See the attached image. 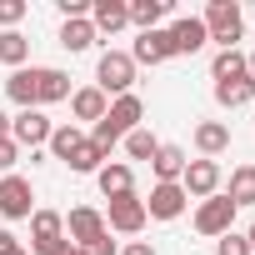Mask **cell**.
Returning <instances> with one entry per match:
<instances>
[{"instance_id":"cell-1","label":"cell","mask_w":255,"mask_h":255,"mask_svg":"<svg viewBox=\"0 0 255 255\" xmlns=\"http://www.w3.org/2000/svg\"><path fill=\"white\" fill-rule=\"evenodd\" d=\"M140 115H145V105H140V95L130 90V95H115L110 100V110L90 125V145H100L105 155L125 140V135H130V130H140Z\"/></svg>"},{"instance_id":"cell-2","label":"cell","mask_w":255,"mask_h":255,"mask_svg":"<svg viewBox=\"0 0 255 255\" xmlns=\"http://www.w3.org/2000/svg\"><path fill=\"white\" fill-rule=\"evenodd\" d=\"M130 85H135V60H130V50H105V55L95 60V90H100L105 100L130 95Z\"/></svg>"},{"instance_id":"cell-3","label":"cell","mask_w":255,"mask_h":255,"mask_svg":"<svg viewBox=\"0 0 255 255\" xmlns=\"http://www.w3.org/2000/svg\"><path fill=\"white\" fill-rule=\"evenodd\" d=\"M200 25H205L210 40H220V50H230V45L245 35V10H240V0H210L205 15H200Z\"/></svg>"},{"instance_id":"cell-4","label":"cell","mask_w":255,"mask_h":255,"mask_svg":"<svg viewBox=\"0 0 255 255\" xmlns=\"http://www.w3.org/2000/svg\"><path fill=\"white\" fill-rule=\"evenodd\" d=\"M145 200L130 190V195H115L110 200V210H105V230H115V235H140L145 230Z\"/></svg>"},{"instance_id":"cell-5","label":"cell","mask_w":255,"mask_h":255,"mask_svg":"<svg viewBox=\"0 0 255 255\" xmlns=\"http://www.w3.org/2000/svg\"><path fill=\"white\" fill-rule=\"evenodd\" d=\"M195 230L210 235V240L230 235V230H235V205H230V195H210V200H200V205H195Z\"/></svg>"},{"instance_id":"cell-6","label":"cell","mask_w":255,"mask_h":255,"mask_svg":"<svg viewBox=\"0 0 255 255\" xmlns=\"http://www.w3.org/2000/svg\"><path fill=\"white\" fill-rule=\"evenodd\" d=\"M0 215L5 220H30L35 215V190L25 175H5L0 180Z\"/></svg>"},{"instance_id":"cell-7","label":"cell","mask_w":255,"mask_h":255,"mask_svg":"<svg viewBox=\"0 0 255 255\" xmlns=\"http://www.w3.org/2000/svg\"><path fill=\"white\" fill-rule=\"evenodd\" d=\"M50 130H55V125L45 120V110H20V115H10V140H15L20 150H40V145L50 140Z\"/></svg>"},{"instance_id":"cell-8","label":"cell","mask_w":255,"mask_h":255,"mask_svg":"<svg viewBox=\"0 0 255 255\" xmlns=\"http://www.w3.org/2000/svg\"><path fill=\"white\" fill-rule=\"evenodd\" d=\"M180 190H185L190 200H210V195H220V160H190L185 175H180Z\"/></svg>"},{"instance_id":"cell-9","label":"cell","mask_w":255,"mask_h":255,"mask_svg":"<svg viewBox=\"0 0 255 255\" xmlns=\"http://www.w3.org/2000/svg\"><path fill=\"white\" fill-rule=\"evenodd\" d=\"M100 235H110L105 230V215L95 210V205H75L70 215H65V240L80 250V245H90V240H100Z\"/></svg>"},{"instance_id":"cell-10","label":"cell","mask_w":255,"mask_h":255,"mask_svg":"<svg viewBox=\"0 0 255 255\" xmlns=\"http://www.w3.org/2000/svg\"><path fill=\"white\" fill-rule=\"evenodd\" d=\"M165 35H170V55H200V50L210 45V35H205L200 15H180Z\"/></svg>"},{"instance_id":"cell-11","label":"cell","mask_w":255,"mask_h":255,"mask_svg":"<svg viewBox=\"0 0 255 255\" xmlns=\"http://www.w3.org/2000/svg\"><path fill=\"white\" fill-rule=\"evenodd\" d=\"M185 205H190V195L180 190V180H175V185H150L145 215H150V220H180V215H185Z\"/></svg>"},{"instance_id":"cell-12","label":"cell","mask_w":255,"mask_h":255,"mask_svg":"<svg viewBox=\"0 0 255 255\" xmlns=\"http://www.w3.org/2000/svg\"><path fill=\"white\" fill-rule=\"evenodd\" d=\"M90 25H95V35H115L130 25V5L125 0H90Z\"/></svg>"},{"instance_id":"cell-13","label":"cell","mask_w":255,"mask_h":255,"mask_svg":"<svg viewBox=\"0 0 255 255\" xmlns=\"http://www.w3.org/2000/svg\"><path fill=\"white\" fill-rule=\"evenodd\" d=\"M70 100V75L60 65H35V105H55Z\"/></svg>"},{"instance_id":"cell-14","label":"cell","mask_w":255,"mask_h":255,"mask_svg":"<svg viewBox=\"0 0 255 255\" xmlns=\"http://www.w3.org/2000/svg\"><path fill=\"white\" fill-rule=\"evenodd\" d=\"M95 185H100V195H105V200L130 195V190H135V170L125 165V160H105V165L95 170Z\"/></svg>"},{"instance_id":"cell-15","label":"cell","mask_w":255,"mask_h":255,"mask_svg":"<svg viewBox=\"0 0 255 255\" xmlns=\"http://www.w3.org/2000/svg\"><path fill=\"white\" fill-rule=\"evenodd\" d=\"M130 60L135 65H165L170 60V35L165 30H140V40L130 45Z\"/></svg>"},{"instance_id":"cell-16","label":"cell","mask_w":255,"mask_h":255,"mask_svg":"<svg viewBox=\"0 0 255 255\" xmlns=\"http://www.w3.org/2000/svg\"><path fill=\"white\" fill-rule=\"evenodd\" d=\"M185 165H190V155H185L180 145H165V140H160V150H155V160H150L155 185H175V180L185 175Z\"/></svg>"},{"instance_id":"cell-17","label":"cell","mask_w":255,"mask_h":255,"mask_svg":"<svg viewBox=\"0 0 255 255\" xmlns=\"http://www.w3.org/2000/svg\"><path fill=\"white\" fill-rule=\"evenodd\" d=\"M195 150H200V160H215L220 150H230V125L225 120H200L195 125Z\"/></svg>"},{"instance_id":"cell-18","label":"cell","mask_w":255,"mask_h":255,"mask_svg":"<svg viewBox=\"0 0 255 255\" xmlns=\"http://www.w3.org/2000/svg\"><path fill=\"white\" fill-rule=\"evenodd\" d=\"M105 110H110V100H105L95 85H80V90H70V115H75V120H90V125H95Z\"/></svg>"},{"instance_id":"cell-19","label":"cell","mask_w":255,"mask_h":255,"mask_svg":"<svg viewBox=\"0 0 255 255\" xmlns=\"http://www.w3.org/2000/svg\"><path fill=\"white\" fill-rule=\"evenodd\" d=\"M50 240H65V215L35 210V215H30V250H35V245H50Z\"/></svg>"},{"instance_id":"cell-20","label":"cell","mask_w":255,"mask_h":255,"mask_svg":"<svg viewBox=\"0 0 255 255\" xmlns=\"http://www.w3.org/2000/svg\"><path fill=\"white\" fill-rule=\"evenodd\" d=\"M80 140H85V130H80V125L70 120V125H55V130H50V140H45V150H50V155H55V160L65 165V160H70V155L80 150Z\"/></svg>"},{"instance_id":"cell-21","label":"cell","mask_w":255,"mask_h":255,"mask_svg":"<svg viewBox=\"0 0 255 255\" xmlns=\"http://www.w3.org/2000/svg\"><path fill=\"white\" fill-rule=\"evenodd\" d=\"M235 75H250V65H245V50H240V45H230V50H215V60H210V80L220 85V80H235Z\"/></svg>"},{"instance_id":"cell-22","label":"cell","mask_w":255,"mask_h":255,"mask_svg":"<svg viewBox=\"0 0 255 255\" xmlns=\"http://www.w3.org/2000/svg\"><path fill=\"white\" fill-rule=\"evenodd\" d=\"M5 95H10L20 110H40V105H35V65H30V70H10V75H5Z\"/></svg>"},{"instance_id":"cell-23","label":"cell","mask_w":255,"mask_h":255,"mask_svg":"<svg viewBox=\"0 0 255 255\" xmlns=\"http://www.w3.org/2000/svg\"><path fill=\"white\" fill-rule=\"evenodd\" d=\"M215 100H220L225 110H235V105H250V100H255V80H250V75L220 80V85H215Z\"/></svg>"},{"instance_id":"cell-24","label":"cell","mask_w":255,"mask_h":255,"mask_svg":"<svg viewBox=\"0 0 255 255\" xmlns=\"http://www.w3.org/2000/svg\"><path fill=\"white\" fill-rule=\"evenodd\" d=\"M30 60V40L20 30H0V65H10V70H25Z\"/></svg>"},{"instance_id":"cell-25","label":"cell","mask_w":255,"mask_h":255,"mask_svg":"<svg viewBox=\"0 0 255 255\" xmlns=\"http://www.w3.org/2000/svg\"><path fill=\"white\" fill-rule=\"evenodd\" d=\"M230 205L240 210V205H255V165H235L230 170Z\"/></svg>"},{"instance_id":"cell-26","label":"cell","mask_w":255,"mask_h":255,"mask_svg":"<svg viewBox=\"0 0 255 255\" xmlns=\"http://www.w3.org/2000/svg\"><path fill=\"white\" fill-rule=\"evenodd\" d=\"M60 45H65L70 55L90 50V45H95V25H90V20H65V25H60Z\"/></svg>"},{"instance_id":"cell-27","label":"cell","mask_w":255,"mask_h":255,"mask_svg":"<svg viewBox=\"0 0 255 255\" xmlns=\"http://www.w3.org/2000/svg\"><path fill=\"white\" fill-rule=\"evenodd\" d=\"M165 20V0H130V25L135 30H160Z\"/></svg>"},{"instance_id":"cell-28","label":"cell","mask_w":255,"mask_h":255,"mask_svg":"<svg viewBox=\"0 0 255 255\" xmlns=\"http://www.w3.org/2000/svg\"><path fill=\"white\" fill-rule=\"evenodd\" d=\"M105 160H110V155H105L100 145H90V135H85V140H80V150H75V155H70L65 165H70L75 175H95V170H100Z\"/></svg>"},{"instance_id":"cell-29","label":"cell","mask_w":255,"mask_h":255,"mask_svg":"<svg viewBox=\"0 0 255 255\" xmlns=\"http://www.w3.org/2000/svg\"><path fill=\"white\" fill-rule=\"evenodd\" d=\"M125 150H130V160H155V150H160V140L145 130V125H140V130H130V135H125Z\"/></svg>"},{"instance_id":"cell-30","label":"cell","mask_w":255,"mask_h":255,"mask_svg":"<svg viewBox=\"0 0 255 255\" xmlns=\"http://www.w3.org/2000/svg\"><path fill=\"white\" fill-rule=\"evenodd\" d=\"M25 10H30L25 0H0V30H15L25 20Z\"/></svg>"},{"instance_id":"cell-31","label":"cell","mask_w":255,"mask_h":255,"mask_svg":"<svg viewBox=\"0 0 255 255\" xmlns=\"http://www.w3.org/2000/svg\"><path fill=\"white\" fill-rule=\"evenodd\" d=\"M215 255H250V240L230 230V235H220V240H215Z\"/></svg>"},{"instance_id":"cell-32","label":"cell","mask_w":255,"mask_h":255,"mask_svg":"<svg viewBox=\"0 0 255 255\" xmlns=\"http://www.w3.org/2000/svg\"><path fill=\"white\" fill-rule=\"evenodd\" d=\"M15 160H20V145H15V140L5 135V140H0V170L10 175V170H15Z\"/></svg>"},{"instance_id":"cell-33","label":"cell","mask_w":255,"mask_h":255,"mask_svg":"<svg viewBox=\"0 0 255 255\" xmlns=\"http://www.w3.org/2000/svg\"><path fill=\"white\" fill-rule=\"evenodd\" d=\"M80 255H115V240H110V235H100V240L80 245Z\"/></svg>"},{"instance_id":"cell-34","label":"cell","mask_w":255,"mask_h":255,"mask_svg":"<svg viewBox=\"0 0 255 255\" xmlns=\"http://www.w3.org/2000/svg\"><path fill=\"white\" fill-rule=\"evenodd\" d=\"M75 245L70 240H50V245H35V255H70Z\"/></svg>"},{"instance_id":"cell-35","label":"cell","mask_w":255,"mask_h":255,"mask_svg":"<svg viewBox=\"0 0 255 255\" xmlns=\"http://www.w3.org/2000/svg\"><path fill=\"white\" fill-rule=\"evenodd\" d=\"M120 255H155V245H150V240H130V245H125Z\"/></svg>"},{"instance_id":"cell-36","label":"cell","mask_w":255,"mask_h":255,"mask_svg":"<svg viewBox=\"0 0 255 255\" xmlns=\"http://www.w3.org/2000/svg\"><path fill=\"white\" fill-rule=\"evenodd\" d=\"M15 250H20V240H15L10 230H0V255H15Z\"/></svg>"},{"instance_id":"cell-37","label":"cell","mask_w":255,"mask_h":255,"mask_svg":"<svg viewBox=\"0 0 255 255\" xmlns=\"http://www.w3.org/2000/svg\"><path fill=\"white\" fill-rule=\"evenodd\" d=\"M10 135V115H0V140H5Z\"/></svg>"},{"instance_id":"cell-38","label":"cell","mask_w":255,"mask_h":255,"mask_svg":"<svg viewBox=\"0 0 255 255\" xmlns=\"http://www.w3.org/2000/svg\"><path fill=\"white\" fill-rule=\"evenodd\" d=\"M245 240H250V255H255V225H250V230H245Z\"/></svg>"},{"instance_id":"cell-39","label":"cell","mask_w":255,"mask_h":255,"mask_svg":"<svg viewBox=\"0 0 255 255\" xmlns=\"http://www.w3.org/2000/svg\"><path fill=\"white\" fill-rule=\"evenodd\" d=\"M15 255H30V250H15Z\"/></svg>"},{"instance_id":"cell-40","label":"cell","mask_w":255,"mask_h":255,"mask_svg":"<svg viewBox=\"0 0 255 255\" xmlns=\"http://www.w3.org/2000/svg\"><path fill=\"white\" fill-rule=\"evenodd\" d=\"M70 255H80V250H70Z\"/></svg>"}]
</instances>
